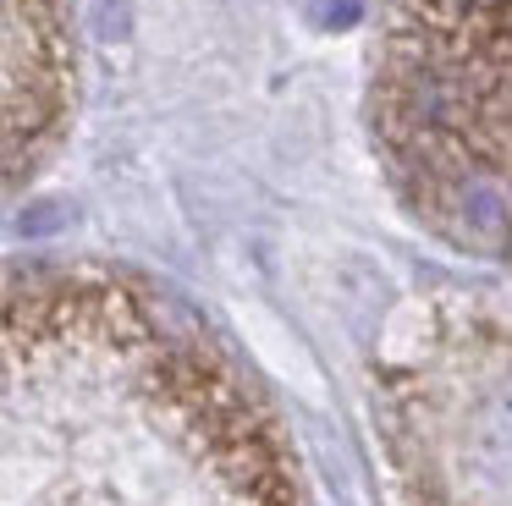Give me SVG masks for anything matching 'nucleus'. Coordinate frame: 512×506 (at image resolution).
Segmentation results:
<instances>
[{
  "instance_id": "obj_1",
  "label": "nucleus",
  "mask_w": 512,
  "mask_h": 506,
  "mask_svg": "<svg viewBox=\"0 0 512 506\" xmlns=\"http://www.w3.org/2000/svg\"><path fill=\"white\" fill-rule=\"evenodd\" d=\"M0 506H303L270 413L111 270H0Z\"/></svg>"
},
{
  "instance_id": "obj_2",
  "label": "nucleus",
  "mask_w": 512,
  "mask_h": 506,
  "mask_svg": "<svg viewBox=\"0 0 512 506\" xmlns=\"http://www.w3.org/2000/svg\"><path fill=\"white\" fill-rule=\"evenodd\" d=\"M369 105L402 204L512 264V0H380Z\"/></svg>"
},
{
  "instance_id": "obj_3",
  "label": "nucleus",
  "mask_w": 512,
  "mask_h": 506,
  "mask_svg": "<svg viewBox=\"0 0 512 506\" xmlns=\"http://www.w3.org/2000/svg\"><path fill=\"white\" fill-rule=\"evenodd\" d=\"M72 105L67 0H0V193L23 182Z\"/></svg>"
}]
</instances>
